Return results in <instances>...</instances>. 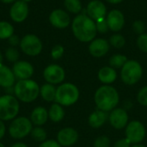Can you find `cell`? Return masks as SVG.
I'll use <instances>...</instances> for the list:
<instances>
[{
    "label": "cell",
    "mask_w": 147,
    "mask_h": 147,
    "mask_svg": "<svg viewBox=\"0 0 147 147\" xmlns=\"http://www.w3.org/2000/svg\"><path fill=\"white\" fill-rule=\"evenodd\" d=\"M94 102L97 109L109 113L120 103V94L112 85L102 84L94 94Z\"/></svg>",
    "instance_id": "1"
},
{
    "label": "cell",
    "mask_w": 147,
    "mask_h": 147,
    "mask_svg": "<svg viewBox=\"0 0 147 147\" xmlns=\"http://www.w3.org/2000/svg\"><path fill=\"white\" fill-rule=\"evenodd\" d=\"M71 30L74 36L81 42L92 41L97 33L96 22L85 14L78 15L72 20Z\"/></svg>",
    "instance_id": "2"
},
{
    "label": "cell",
    "mask_w": 147,
    "mask_h": 147,
    "mask_svg": "<svg viewBox=\"0 0 147 147\" xmlns=\"http://www.w3.org/2000/svg\"><path fill=\"white\" fill-rule=\"evenodd\" d=\"M40 85L33 79L18 80L14 87L13 92L19 102L30 103L40 96Z\"/></svg>",
    "instance_id": "3"
},
{
    "label": "cell",
    "mask_w": 147,
    "mask_h": 147,
    "mask_svg": "<svg viewBox=\"0 0 147 147\" xmlns=\"http://www.w3.org/2000/svg\"><path fill=\"white\" fill-rule=\"evenodd\" d=\"M79 97V89L72 83H62L57 87L55 102L63 107H70L76 104Z\"/></svg>",
    "instance_id": "4"
},
{
    "label": "cell",
    "mask_w": 147,
    "mask_h": 147,
    "mask_svg": "<svg viewBox=\"0 0 147 147\" xmlns=\"http://www.w3.org/2000/svg\"><path fill=\"white\" fill-rule=\"evenodd\" d=\"M143 76V68L137 60H127L121 69V79L128 86H133L140 82Z\"/></svg>",
    "instance_id": "5"
},
{
    "label": "cell",
    "mask_w": 147,
    "mask_h": 147,
    "mask_svg": "<svg viewBox=\"0 0 147 147\" xmlns=\"http://www.w3.org/2000/svg\"><path fill=\"white\" fill-rule=\"evenodd\" d=\"M20 111L18 99L10 94L0 96V120L9 121L14 120Z\"/></svg>",
    "instance_id": "6"
},
{
    "label": "cell",
    "mask_w": 147,
    "mask_h": 147,
    "mask_svg": "<svg viewBox=\"0 0 147 147\" xmlns=\"http://www.w3.org/2000/svg\"><path fill=\"white\" fill-rule=\"evenodd\" d=\"M33 127H34L30 119L25 116H20L16 117L11 121L8 132L9 136L14 140H22L30 135Z\"/></svg>",
    "instance_id": "7"
},
{
    "label": "cell",
    "mask_w": 147,
    "mask_h": 147,
    "mask_svg": "<svg viewBox=\"0 0 147 147\" xmlns=\"http://www.w3.org/2000/svg\"><path fill=\"white\" fill-rule=\"evenodd\" d=\"M20 48L23 53L30 57H35L40 54L43 49L41 40L34 34H25L20 41Z\"/></svg>",
    "instance_id": "8"
},
{
    "label": "cell",
    "mask_w": 147,
    "mask_h": 147,
    "mask_svg": "<svg viewBox=\"0 0 147 147\" xmlns=\"http://www.w3.org/2000/svg\"><path fill=\"white\" fill-rule=\"evenodd\" d=\"M146 128L140 121H131L125 127V138H127L132 145L142 143L146 139Z\"/></svg>",
    "instance_id": "9"
},
{
    "label": "cell",
    "mask_w": 147,
    "mask_h": 147,
    "mask_svg": "<svg viewBox=\"0 0 147 147\" xmlns=\"http://www.w3.org/2000/svg\"><path fill=\"white\" fill-rule=\"evenodd\" d=\"M43 78L48 84L59 85L65 78V71L62 66L57 64H51L45 67L43 71Z\"/></svg>",
    "instance_id": "10"
},
{
    "label": "cell",
    "mask_w": 147,
    "mask_h": 147,
    "mask_svg": "<svg viewBox=\"0 0 147 147\" xmlns=\"http://www.w3.org/2000/svg\"><path fill=\"white\" fill-rule=\"evenodd\" d=\"M109 122L110 126L116 129H125L129 122V115L126 109L117 107L109 113Z\"/></svg>",
    "instance_id": "11"
},
{
    "label": "cell",
    "mask_w": 147,
    "mask_h": 147,
    "mask_svg": "<svg viewBox=\"0 0 147 147\" xmlns=\"http://www.w3.org/2000/svg\"><path fill=\"white\" fill-rule=\"evenodd\" d=\"M78 132L71 127H66L58 132L56 140L62 147H71L78 141Z\"/></svg>",
    "instance_id": "12"
},
{
    "label": "cell",
    "mask_w": 147,
    "mask_h": 147,
    "mask_svg": "<svg viewBox=\"0 0 147 147\" xmlns=\"http://www.w3.org/2000/svg\"><path fill=\"white\" fill-rule=\"evenodd\" d=\"M29 9L27 3L22 0H17L12 3L9 9V17L16 23L23 22L28 16Z\"/></svg>",
    "instance_id": "13"
},
{
    "label": "cell",
    "mask_w": 147,
    "mask_h": 147,
    "mask_svg": "<svg viewBox=\"0 0 147 147\" xmlns=\"http://www.w3.org/2000/svg\"><path fill=\"white\" fill-rule=\"evenodd\" d=\"M12 71L15 75L16 79L17 80H25L30 79L34 73V68L33 65L26 60H18L13 64Z\"/></svg>",
    "instance_id": "14"
},
{
    "label": "cell",
    "mask_w": 147,
    "mask_h": 147,
    "mask_svg": "<svg viewBox=\"0 0 147 147\" xmlns=\"http://www.w3.org/2000/svg\"><path fill=\"white\" fill-rule=\"evenodd\" d=\"M49 22L56 28L64 29L71 24V18L66 11L61 9H56L49 15Z\"/></svg>",
    "instance_id": "15"
},
{
    "label": "cell",
    "mask_w": 147,
    "mask_h": 147,
    "mask_svg": "<svg viewBox=\"0 0 147 147\" xmlns=\"http://www.w3.org/2000/svg\"><path fill=\"white\" fill-rule=\"evenodd\" d=\"M87 16H90L92 20H101L105 18L107 13V8L105 4L99 0H91L86 8Z\"/></svg>",
    "instance_id": "16"
},
{
    "label": "cell",
    "mask_w": 147,
    "mask_h": 147,
    "mask_svg": "<svg viewBox=\"0 0 147 147\" xmlns=\"http://www.w3.org/2000/svg\"><path fill=\"white\" fill-rule=\"evenodd\" d=\"M109 47L110 44L108 40L102 38H98L90 41L89 53L95 58H102L108 53Z\"/></svg>",
    "instance_id": "17"
},
{
    "label": "cell",
    "mask_w": 147,
    "mask_h": 147,
    "mask_svg": "<svg viewBox=\"0 0 147 147\" xmlns=\"http://www.w3.org/2000/svg\"><path fill=\"white\" fill-rule=\"evenodd\" d=\"M109 28L114 32H119L125 25V17L121 11L118 9L111 10L106 18Z\"/></svg>",
    "instance_id": "18"
},
{
    "label": "cell",
    "mask_w": 147,
    "mask_h": 147,
    "mask_svg": "<svg viewBox=\"0 0 147 147\" xmlns=\"http://www.w3.org/2000/svg\"><path fill=\"white\" fill-rule=\"evenodd\" d=\"M109 121V113L100 109H96L91 112L88 117V124L91 128L99 129Z\"/></svg>",
    "instance_id": "19"
},
{
    "label": "cell",
    "mask_w": 147,
    "mask_h": 147,
    "mask_svg": "<svg viewBox=\"0 0 147 147\" xmlns=\"http://www.w3.org/2000/svg\"><path fill=\"white\" fill-rule=\"evenodd\" d=\"M117 71L111 66H103L97 72L98 80L105 85H111L117 79Z\"/></svg>",
    "instance_id": "20"
},
{
    "label": "cell",
    "mask_w": 147,
    "mask_h": 147,
    "mask_svg": "<svg viewBox=\"0 0 147 147\" xmlns=\"http://www.w3.org/2000/svg\"><path fill=\"white\" fill-rule=\"evenodd\" d=\"M16 78L9 67L1 65H0V87L4 89L13 88L16 84Z\"/></svg>",
    "instance_id": "21"
},
{
    "label": "cell",
    "mask_w": 147,
    "mask_h": 147,
    "mask_svg": "<svg viewBox=\"0 0 147 147\" xmlns=\"http://www.w3.org/2000/svg\"><path fill=\"white\" fill-rule=\"evenodd\" d=\"M29 119L35 127H42L49 120L48 110L44 107L38 106L32 110Z\"/></svg>",
    "instance_id": "22"
},
{
    "label": "cell",
    "mask_w": 147,
    "mask_h": 147,
    "mask_svg": "<svg viewBox=\"0 0 147 147\" xmlns=\"http://www.w3.org/2000/svg\"><path fill=\"white\" fill-rule=\"evenodd\" d=\"M65 112L64 107L57 102H53L48 109V118L54 123H59L65 118Z\"/></svg>",
    "instance_id": "23"
},
{
    "label": "cell",
    "mask_w": 147,
    "mask_h": 147,
    "mask_svg": "<svg viewBox=\"0 0 147 147\" xmlns=\"http://www.w3.org/2000/svg\"><path fill=\"white\" fill-rule=\"evenodd\" d=\"M56 90L57 88L55 87V85L46 83L42 84L40 88V96L45 102H55Z\"/></svg>",
    "instance_id": "24"
},
{
    "label": "cell",
    "mask_w": 147,
    "mask_h": 147,
    "mask_svg": "<svg viewBox=\"0 0 147 147\" xmlns=\"http://www.w3.org/2000/svg\"><path fill=\"white\" fill-rule=\"evenodd\" d=\"M13 25L6 21H0V40H8L14 34Z\"/></svg>",
    "instance_id": "25"
},
{
    "label": "cell",
    "mask_w": 147,
    "mask_h": 147,
    "mask_svg": "<svg viewBox=\"0 0 147 147\" xmlns=\"http://www.w3.org/2000/svg\"><path fill=\"white\" fill-rule=\"evenodd\" d=\"M127 57L123 54H114L113 56L110 57L109 59V66L115 68V69H121L122 66L127 63Z\"/></svg>",
    "instance_id": "26"
},
{
    "label": "cell",
    "mask_w": 147,
    "mask_h": 147,
    "mask_svg": "<svg viewBox=\"0 0 147 147\" xmlns=\"http://www.w3.org/2000/svg\"><path fill=\"white\" fill-rule=\"evenodd\" d=\"M30 136L34 141L42 143L47 140V133L42 127H34L30 133Z\"/></svg>",
    "instance_id": "27"
},
{
    "label": "cell",
    "mask_w": 147,
    "mask_h": 147,
    "mask_svg": "<svg viewBox=\"0 0 147 147\" xmlns=\"http://www.w3.org/2000/svg\"><path fill=\"white\" fill-rule=\"evenodd\" d=\"M64 5L66 10L72 14H78L82 10V3L80 0H65Z\"/></svg>",
    "instance_id": "28"
},
{
    "label": "cell",
    "mask_w": 147,
    "mask_h": 147,
    "mask_svg": "<svg viewBox=\"0 0 147 147\" xmlns=\"http://www.w3.org/2000/svg\"><path fill=\"white\" fill-rule=\"evenodd\" d=\"M4 56L6 58V59L9 61V62H11V63H16L19 60V58H20V53L19 51L16 49V47H8L6 50H5V53H4Z\"/></svg>",
    "instance_id": "29"
},
{
    "label": "cell",
    "mask_w": 147,
    "mask_h": 147,
    "mask_svg": "<svg viewBox=\"0 0 147 147\" xmlns=\"http://www.w3.org/2000/svg\"><path fill=\"white\" fill-rule=\"evenodd\" d=\"M109 44L115 48H122L126 45V39L121 34H115L110 37Z\"/></svg>",
    "instance_id": "30"
},
{
    "label": "cell",
    "mask_w": 147,
    "mask_h": 147,
    "mask_svg": "<svg viewBox=\"0 0 147 147\" xmlns=\"http://www.w3.org/2000/svg\"><path fill=\"white\" fill-rule=\"evenodd\" d=\"M111 140L106 135H101L95 139L93 142V147H110Z\"/></svg>",
    "instance_id": "31"
},
{
    "label": "cell",
    "mask_w": 147,
    "mask_h": 147,
    "mask_svg": "<svg viewBox=\"0 0 147 147\" xmlns=\"http://www.w3.org/2000/svg\"><path fill=\"white\" fill-rule=\"evenodd\" d=\"M137 102L143 107H147V85L140 88L136 96Z\"/></svg>",
    "instance_id": "32"
},
{
    "label": "cell",
    "mask_w": 147,
    "mask_h": 147,
    "mask_svg": "<svg viewBox=\"0 0 147 147\" xmlns=\"http://www.w3.org/2000/svg\"><path fill=\"white\" fill-rule=\"evenodd\" d=\"M65 53V48L63 46L61 45H55L52 50H51V57L53 59H59L60 58H62V56L64 55Z\"/></svg>",
    "instance_id": "33"
},
{
    "label": "cell",
    "mask_w": 147,
    "mask_h": 147,
    "mask_svg": "<svg viewBox=\"0 0 147 147\" xmlns=\"http://www.w3.org/2000/svg\"><path fill=\"white\" fill-rule=\"evenodd\" d=\"M137 45L142 52L147 53V34H142L139 35L137 39Z\"/></svg>",
    "instance_id": "34"
},
{
    "label": "cell",
    "mask_w": 147,
    "mask_h": 147,
    "mask_svg": "<svg viewBox=\"0 0 147 147\" xmlns=\"http://www.w3.org/2000/svg\"><path fill=\"white\" fill-rule=\"evenodd\" d=\"M133 29L134 31L138 34H145L146 31V25L144 23V22H142L141 20H136L134 23H133Z\"/></svg>",
    "instance_id": "35"
},
{
    "label": "cell",
    "mask_w": 147,
    "mask_h": 147,
    "mask_svg": "<svg viewBox=\"0 0 147 147\" xmlns=\"http://www.w3.org/2000/svg\"><path fill=\"white\" fill-rule=\"evenodd\" d=\"M96 25L97 32H100L102 34L106 33L109 29V26H108V23H107V21H106V18H103V19H101V20L96 21Z\"/></svg>",
    "instance_id": "36"
},
{
    "label": "cell",
    "mask_w": 147,
    "mask_h": 147,
    "mask_svg": "<svg viewBox=\"0 0 147 147\" xmlns=\"http://www.w3.org/2000/svg\"><path fill=\"white\" fill-rule=\"evenodd\" d=\"M132 146V143L127 139V138H121L117 140L113 147H131Z\"/></svg>",
    "instance_id": "37"
},
{
    "label": "cell",
    "mask_w": 147,
    "mask_h": 147,
    "mask_svg": "<svg viewBox=\"0 0 147 147\" xmlns=\"http://www.w3.org/2000/svg\"><path fill=\"white\" fill-rule=\"evenodd\" d=\"M38 147H62L57 140H47L44 142L40 143Z\"/></svg>",
    "instance_id": "38"
},
{
    "label": "cell",
    "mask_w": 147,
    "mask_h": 147,
    "mask_svg": "<svg viewBox=\"0 0 147 147\" xmlns=\"http://www.w3.org/2000/svg\"><path fill=\"white\" fill-rule=\"evenodd\" d=\"M8 40H9V43L10 47H17V46L20 45L21 39H20L17 35H16V34H14L11 37H9V38L8 39Z\"/></svg>",
    "instance_id": "39"
},
{
    "label": "cell",
    "mask_w": 147,
    "mask_h": 147,
    "mask_svg": "<svg viewBox=\"0 0 147 147\" xmlns=\"http://www.w3.org/2000/svg\"><path fill=\"white\" fill-rule=\"evenodd\" d=\"M5 134H6V127L4 121L0 120V140L4 137Z\"/></svg>",
    "instance_id": "40"
},
{
    "label": "cell",
    "mask_w": 147,
    "mask_h": 147,
    "mask_svg": "<svg viewBox=\"0 0 147 147\" xmlns=\"http://www.w3.org/2000/svg\"><path fill=\"white\" fill-rule=\"evenodd\" d=\"M10 147H28V145H26L25 143H23V142H16V143H14L12 146Z\"/></svg>",
    "instance_id": "41"
},
{
    "label": "cell",
    "mask_w": 147,
    "mask_h": 147,
    "mask_svg": "<svg viewBox=\"0 0 147 147\" xmlns=\"http://www.w3.org/2000/svg\"><path fill=\"white\" fill-rule=\"evenodd\" d=\"M16 1H17V0H0V2L1 3H6V4H9V3H15Z\"/></svg>",
    "instance_id": "42"
},
{
    "label": "cell",
    "mask_w": 147,
    "mask_h": 147,
    "mask_svg": "<svg viewBox=\"0 0 147 147\" xmlns=\"http://www.w3.org/2000/svg\"><path fill=\"white\" fill-rule=\"evenodd\" d=\"M108 3H113V4H116V3H121L123 0H106Z\"/></svg>",
    "instance_id": "43"
},
{
    "label": "cell",
    "mask_w": 147,
    "mask_h": 147,
    "mask_svg": "<svg viewBox=\"0 0 147 147\" xmlns=\"http://www.w3.org/2000/svg\"><path fill=\"white\" fill-rule=\"evenodd\" d=\"M131 147H146L145 145H143V144H134V145H132V146Z\"/></svg>",
    "instance_id": "44"
},
{
    "label": "cell",
    "mask_w": 147,
    "mask_h": 147,
    "mask_svg": "<svg viewBox=\"0 0 147 147\" xmlns=\"http://www.w3.org/2000/svg\"><path fill=\"white\" fill-rule=\"evenodd\" d=\"M3 55L2 52L0 51V65H3Z\"/></svg>",
    "instance_id": "45"
},
{
    "label": "cell",
    "mask_w": 147,
    "mask_h": 147,
    "mask_svg": "<svg viewBox=\"0 0 147 147\" xmlns=\"http://www.w3.org/2000/svg\"><path fill=\"white\" fill-rule=\"evenodd\" d=\"M23 2H25V3H30L32 0H22Z\"/></svg>",
    "instance_id": "46"
},
{
    "label": "cell",
    "mask_w": 147,
    "mask_h": 147,
    "mask_svg": "<svg viewBox=\"0 0 147 147\" xmlns=\"http://www.w3.org/2000/svg\"><path fill=\"white\" fill-rule=\"evenodd\" d=\"M0 147H5V146H4V145H3V144L1 142V141H0Z\"/></svg>",
    "instance_id": "47"
}]
</instances>
